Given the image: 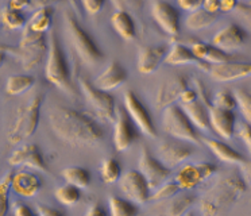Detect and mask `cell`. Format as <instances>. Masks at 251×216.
Listing matches in <instances>:
<instances>
[{"mask_svg":"<svg viewBox=\"0 0 251 216\" xmlns=\"http://www.w3.org/2000/svg\"><path fill=\"white\" fill-rule=\"evenodd\" d=\"M49 126L61 140L72 146H93L103 139L98 122L71 107H54L49 112Z\"/></svg>","mask_w":251,"mask_h":216,"instance_id":"6da1fadb","label":"cell"},{"mask_svg":"<svg viewBox=\"0 0 251 216\" xmlns=\"http://www.w3.org/2000/svg\"><path fill=\"white\" fill-rule=\"evenodd\" d=\"M247 185L238 174H229L219 180L200 200L202 216H220L245 193Z\"/></svg>","mask_w":251,"mask_h":216,"instance_id":"7a4b0ae2","label":"cell"},{"mask_svg":"<svg viewBox=\"0 0 251 216\" xmlns=\"http://www.w3.org/2000/svg\"><path fill=\"white\" fill-rule=\"evenodd\" d=\"M44 96L41 93L34 95L28 102L19 107L17 116L7 133V140L11 145H18L30 138L38 129L41 106Z\"/></svg>","mask_w":251,"mask_h":216,"instance_id":"3957f363","label":"cell"},{"mask_svg":"<svg viewBox=\"0 0 251 216\" xmlns=\"http://www.w3.org/2000/svg\"><path fill=\"white\" fill-rule=\"evenodd\" d=\"M45 76L49 82H51L62 92L69 93V95L75 93L71 80V70H69L62 48L60 46L58 38L54 31H51L50 34V45L48 49Z\"/></svg>","mask_w":251,"mask_h":216,"instance_id":"277c9868","label":"cell"},{"mask_svg":"<svg viewBox=\"0 0 251 216\" xmlns=\"http://www.w3.org/2000/svg\"><path fill=\"white\" fill-rule=\"evenodd\" d=\"M64 18H65L66 31L78 57L87 65H95L98 64L99 61H101L103 52L100 50L98 43L93 41V38L80 26L73 12L65 11Z\"/></svg>","mask_w":251,"mask_h":216,"instance_id":"5b68a950","label":"cell"},{"mask_svg":"<svg viewBox=\"0 0 251 216\" xmlns=\"http://www.w3.org/2000/svg\"><path fill=\"white\" fill-rule=\"evenodd\" d=\"M48 49L49 48L46 45L45 34L25 30L17 48L7 46V48H1V50L19 59V62L23 65L25 69H33L42 61L45 54L48 53Z\"/></svg>","mask_w":251,"mask_h":216,"instance_id":"8992f818","label":"cell"},{"mask_svg":"<svg viewBox=\"0 0 251 216\" xmlns=\"http://www.w3.org/2000/svg\"><path fill=\"white\" fill-rule=\"evenodd\" d=\"M164 130L173 138L178 140H185L191 143H199L200 136L195 126L191 123L182 108L172 104L165 108L164 118H162Z\"/></svg>","mask_w":251,"mask_h":216,"instance_id":"52a82bcc","label":"cell"},{"mask_svg":"<svg viewBox=\"0 0 251 216\" xmlns=\"http://www.w3.org/2000/svg\"><path fill=\"white\" fill-rule=\"evenodd\" d=\"M78 85L84 93V96L89 103V106L93 108L95 113L99 118L105 122H114L116 115V107H115V99L108 92H104L93 86L87 79L78 77Z\"/></svg>","mask_w":251,"mask_h":216,"instance_id":"ba28073f","label":"cell"},{"mask_svg":"<svg viewBox=\"0 0 251 216\" xmlns=\"http://www.w3.org/2000/svg\"><path fill=\"white\" fill-rule=\"evenodd\" d=\"M123 103H125L126 112L134 122V124L138 126L145 135H148L150 138H155L157 130L154 126L151 115L148 111V108L143 106V103L138 99L137 95L132 91H126Z\"/></svg>","mask_w":251,"mask_h":216,"instance_id":"9c48e42d","label":"cell"},{"mask_svg":"<svg viewBox=\"0 0 251 216\" xmlns=\"http://www.w3.org/2000/svg\"><path fill=\"white\" fill-rule=\"evenodd\" d=\"M122 192L131 203L145 204L150 200V187L139 170H128L119 180Z\"/></svg>","mask_w":251,"mask_h":216,"instance_id":"30bf717a","label":"cell"},{"mask_svg":"<svg viewBox=\"0 0 251 216\" xmlns=\"http://www.w3.org/2000/svg\"><path fill=\"white\" fill-rule=\"evenodd\" d=\"M218 167L211 162H199V163H191L181 167L180 172L176 176V184L180 187V189L188 190L197 187L199 184L205 181L207 178L216 173Z\"/></svg>","mask_w":251,"mask_h":216,"instance_id":"8fae6325","label":"cell"},{"mask_svg":"<svg viewBox=\"0 0 251 216\" xmlns=\"http://www.w3.org/2000/svg\"><path fill=\"white\" fill-rule=\"evenodd\" d=\"M139 173L148 181L150 189L159 188L170 176V169L153 157L145 147L139 157Z\"/></svg>","mask_w":251,"mask_h":216,"instance_id":"7c38bea8","label":"cell"},{"mask_svg":"<svg viewBox=\"0 0 251 216\" xmlns=\"http://www.w3.org/2000/svg\"><path fill=\"white\" fill-rule=\"evenodd\" d=\"M138 139V134L135 131V126L130 116L127 115L125 108H116L115 115V126L112 142L115 147L119 151L127 150L130 146Z\"/></svg>","mask_w":251,"mask_h":216,"instance_id":"4fadbf2b","label":"cell"},{"mask_svg":"<svg viewBox=\"0 0 251 216\" xmlns=\"http://www.w3.org/2000/svg\"><path fill=\"white\" fill-rule=\"evenodd\" d=\"M8 162L12 166H28L38 172L48 173V165L45 161L41 149L34 143L23 145L11 153Z\"/></svg>","mask_w":251,"mask_h":216,"instance_id":"5bb4252c","label":"cell"},{"mask_svg":"<svg viewBox=\"0 0 251 216\" xmlns=\"http://www.w3.org/2000/svg\"><path fill=\"white\" fill-rule=\"evenodd\" d=\"M186 88L189 86H188V79L184 75H177L170 80H166L157 91V96H155L157 107L166 108L175 104L177 100H180L181 93Z\"/></svg>","mask_w":251,"mask_h":216,"instance_id":"9a60e30c","label":"cell"},{"mask_svg":"<svg viewBox=\"0 0 251 216\" xmlns=\"http://www.w3.org/2000/svg\"><path fill=\"white\" fill-rule=\"evenodd\" d=\"M209 76L215 81L226 82V81H234L251 76V62H236L228 61L224 64L211 65L208 70Z\"/></svg>","mask_w":251,"mask_h":216,"instance_id":"2e32d148","label":"cell"},{"mask_svg":"<svg viewBox=\"0 0 251 216\" xmlns=\"http://www.w3.org/2000/svg\"><path fill=\"white\" fill-rule=\"evenodd\" d=\"M154 21L158 23V26L169 35H177L180 31V14L176 10V7L166 3V1H155L153 3Z\"/></svg>","mask_w":251,"mask_h":216,"instance_id":"e0dca14e","label":"cell"},{"mask_svg":"<svg viewBox=\"0 0 251 216\" xmlns=\"http://www.w3.org/2000/svg\"><path fill=\"white\" fill-rule=\"evenodd\" d=\"M159 162H162L168 169L177 166L181 162L186 161L193 154L191 146L182 142H164L157 147Z\"/></svg>","mask_w":251,"mask_h":216,"instance_id":"ac0fdd59","label":"cell"},{"mask_svg":"<svg viewBox=\"0 0 251 216\" xmlns=\"http://www.w3.org/2000/svg\"><path fill=\"white\" fill-rule=\"evenodd\" d=\"M195 196L192 194H181L173 196L170 199L161 200L150 208L151 216H182L185 211L193 204Z\"/></svg>","mask_w":251,"mask_h":216,"instance_id":"d6986e66","label":"cell"},{"mask_svg":"<svg viewBox=\"0 0 251 216\" xmlns=\"http://www.w3.org/2000/svg\"><path fill=\"white\" fill-rule=\"evenodd\" d=\"M127 70L118 61H112L111 64L93 80V86L104 92L118 89L127 81Z\"/></svg>","mask_w":251,"mask_h":216,"instance_id":"ffe728a7","label":"cell"},{"mask_svg":"<svg viewBox=\"0 0 251 216\" xmlns=\"http://www.w3.org/2000/svg\"><path fill=\"white\" fill-rule=\"evenodd\" d=\"M246 41V32L238 25L231 23L219 30L212 38V46L220 49L222 52L227 53L235 49H239Z\"/></svg>","mask_w":251,"mask_h":216,"instance_id":"44dd1931","label":"cell"},{"mask_svg":"<svg viewBox=\"0 0 251 216\" xmlns=\"http://www.w3.org/2000/svg\"><path fill=\"white\" fill-rule=\"evenodd\" d=\"M209 124L224 139H229L234 135L235 113L234 111L222 109L218 107L208 108Z\"/></svg>","mask_w":251,"mask_h":216,"instance_id":"7402d4cb","label":"cell"},{"mask_svg":"<svg viewBox=\"0 0 251 216\" xmlns=\"http://www.w3.org/2000/svg\"><path fill=\"white\" fill-rule=\"evenodd\" d=\"M168 50L165 46H146L139 50L137 59L138 70L142 75H150L164 62Z\"/></svg>","mask_w":251,"mask_h":216,"instance_id":"603a6c76","label":"cell"},{"mask_svg":"<svg viewBox=\"0 0 251 216\" xmlns=\"http://www.w3.org/2000/svg\"><path fill=\"white\" fill-rule=\"evenodd\" d=\"M41 187H42V181L37 174L27 172H21L17 174L14 173L11 190H14L19 196L34 197L41 190Z\"/></svg>","mask_w":251,"mask_h":216,"instance_id":"cb8c5ba5","label":"cell"},{"mask_svg":"<svg viewBox=\"0 0 251 216\" xmlns=\"http://www.w3.org/2000/svg\"><path fill=\"white\" fill-rule=\"evenodd\" d=\"M164 62L168 65H173V66L195 64L197 65V66L202 68L205 72H208V70H209V66H211V65L207 64V62H202L200 59H197L191 52V49L186 48L185 45H182V43H175V45L172 46V49L168 52L166 57H165Z\"/></svg>","mask_w":251,"mask_h":216,"instance_id":"d4e9b609","label":"cell"},{"mask_svg":"<svg viewBox=\"0 0 251 216\" xmlns=\"http://www.w3.org/2000/svg\"><path fill=\"white\" fill-rule=\"evenodd\" d=\"M181 108L185 112L188 119L191 120V123L195 126V129L201 130V131L209 130L211 124H209V116H208V108L201 102L196 100L191 104L181 106Z\"/></svg>","mask_w":251,"mask_h":216,"instance_id":"484cf974","label":"cell"},{"mask_svg":"<svg viewBox=\"0 0 251 216\" xmlns=\"http://www.w3.org/2000/svg\"><path fill=\"white\" fill-rule=\"evenodd\" d=\"M204 143L207 145L209 150L212 151L215 156L218 157L220 161L227 162V163H234V165H240L245 162V158L240 154L239 151L232 149L224 142L215 139H204Z\"/></svg>","mask_w":251,"mask_h":216,"instance_id":"4316f807","label":"cell"},{"mask_svg":"<svg viewBox=\"0 0 251 216\" xmlns=\"http://www.w3.org/2000/svg\"><path fill=\"white\" fill-rule=\"evenodd\" d=\"M111 25L115 28V31L126 41H132L135 38L137 30H135L134 19L125 10H118L112 14Z\"/></svg>","mask_w":251,"mask_h":216,"instance_id":"83f0119b","label":"cell"},{"mask_svg":"<svg viewBox=\"0 0 251 216\" xmlns=\"http://www.w3.org/2000/svg\"><path fill=\"white\" fill-rule=\"evenodd\" d=\"M51 19H53V8L49 5H44L38 10H35L33 16L26 23L25 30L45 34L49 31L51 27Z\"/></svg>","mask_w":251,"mask_h":216,"instance_id":"f1b7e54d","label":"cell"},{"mask_svg":"<svg viewBox=\"0 0 251 216\" xmlns=\"http://www.w3.org/2000/svg\"><path fill=\"white\" fill-rule=\"evenodd\" d=\"M62 177L69 185L78 189H85L91 184V173L80 166H68L62 170Z\"/></svg>","mask_w":251,"mask_h":216,"instance_id":"f546056e","label":"cell"},{"mask_svg":"<svg viewBox=\"0 0 251 216\" xmlns=\"http://www.w3.org/2000/svg\"><path fill=\"white\" fill-rule=\"evenodd\" d=\"M35 79L30 75L10 76L6 81V92L10 96H18L34 85Z\"/></svg>","mask_w":251,"mask_h":216,"instance_id":"4dcf8cb0","label":"cell"},{"mask_svg":"<svg viewBox=\"0 0 251 216\" xmlns=\"http://www.w3.org/2000/svg\"><path fill=\"white\" fill-rule=\"evenodd\" d=\"M216 16L218 15L209 14L205 10L200 8L186 16L185 25L191 30H201V28L211 26L213 22L216 21Z\"/></svg>","mask_w":251,"mask_h":216,"instance_id":"1f68e13d","label":"cell"},{"mask_svg":"<svg viewBox=\"0 0 251 216\" xmlns=\"http://www.w3.org/2000/svg\"><path fill=\"white\" fill-rule=\"evenodd\" d=\"M109 212L111 216H137L138 208L130 200L120 197H109Z\"/></svg>","mask_w":251,"mask_h":216,"instance_id":"d6a6232c","label":"cell"},{"mask_svg":"<svg viewBox=\"0 0 251 216\" xmlns=\"http://www.w3.org/2000/svg\"><path fill=\"white\" fill-rule=\"evenodd\" d=\"M100 176L105 184H115L119 181L122 177V169H120L119 162L115 158H105L101 162V167H100Z\"/></svg>","mask_w":251,"mask_h":216,"instance_id":"836d02e7","label":"cell"},{"mask_svg":"<svg viewBox=\"0 0 251 216\" xmlns=\"http://www.w3.org/2000/svg\"><path fill=\"white\" fill-rule=\"evenodd\" d=\"M0 18H1V22L4 23V26L8 27L10 30H18V28L26 27V23H27L22 11L14 10L7 5L0 12Z\"/></svg>","mask_w":251,"mask_h":216,"instance_id":"e575fe53","label":"cell"},{"mask_svg":"<svg viewBox=\"0 0 251 216\" xmlns=\"http://www.w3.org/2000/svg\"><path fill=\"white\" fill-rule=\"evenodd\" d=\"M55 199L60 201L61 204L66 205V207H73L76 205L80 199H81V192L80 189L66 184L64 187L55 189Z\"/></svg>","mask_w":251,"mask_h":216,"instance_id":"d590c367","label":"cell"},{"mask_svg":"<svg viewBox=\"0 0 251 216\" xmlns=\"http://www.w3.org/2000/svg\"><path fill=\"white\" fill-rule=\"evenodd\" d=\"M14 172H7L0 180V216L8 214V194L11 190Z\"/></svg>","mask_w":251,"mask_h":216,"instance_id":"8d00e7d4","label":"cell"},{"mask_svg":"<svg viewBox=\"0 0 251 216\" xmlns=\"http://www.w3.org/2000/svg\"><path fill=\"white\" fill-rule=\"evenodd\" d=\"M234 97L240 113L245 116L247 123L251 124V93L243 89H236L234 92Z\"/></svg>","mask_w":251,"mask_h":216,"instance_id":"74e56055","label":"cell"},{"mask_svg":"<svg viewBox=\"0 0 251 216\" xmlns=\"http://www.w3.org/2000/svg\"><path fill=\"white\" fill-rule=\"evenodd\" d=\"M213 107L222 108V109H228V111H234L236 107V102L232 93L227 91H219L215 93L213 96Z\"/></svg>","mask_w":251,"mask_h":216,"instance_id":"f35d334b","label":"cell"},{"mask_svg":"<svg viewBox=\"0 0 251 216\" xmlns=\"http://www.w3.org/2000/svg\"><path fill=\"white\" fill-rule=\"evenodd\" d=\"M180 190V187L176 184V181L175 183H165L157 189V192L153 196H150V200H153V201H161V200L170 199V197H173V196L178 193Z\"/></svg>","mask_w":251,"mask_h":216,"instance_id":"ab89813d","label":"cell"},{"mask_svg":"<svg viewBox=\"0 0 251 216\" xmlns=\"http://www.w3.org/2000/svg\"><path fill=\"white\" fill-rule=\"evenodd\" d=\"M228 61H232L231 55L222 52L220 49L215 48L212 45H209V48H208L207 50V54H205V57H204V62H207V64L209 65H219L224 64V62H228Z\"/></svg>","mask_w":251,"mask_h":216,"instance_id":"60d3db41","label":"cell"},{"mask_svg":"<svg viewBox=\"0 0 251 216\" xmlns=\"http://www.w3.org/2000/svg\"><path fill=\"white\" fill-rule=\"evenodd\" d=\"M195 85H196L197 99H201V103L207 108L212 107V97H209V93H208L205 85L200 80H197V79L195 80Z\"/></svg>","mask_w":251,"mask_h":216,"instance_id":"b9f144b4","label":"cell"},{"mask_svg":"<svg viewBox=\"0 0 251 216\" xmlns=\"http://www.w3.org/2000/svg\"><path fill=\"white\" fill-rule=\"evenodd\" d=\"M82 7L89 15H96L104 7V1L103 0H84Z\"/></svg>","mask_w":251,"mask_h":216,"instance_id":"7bdbcfd3","label":"cell"},{"mask_svg":"<svg viewBox=\"0 0 251 216\" xmlns=\"http://www.w3.org/2000/svg\"><path fill=\"white\" fill-rule=\"evenodd\" d=\"M240 139L243 140V143L247 147V150L251 153V124L243 123L239 129Z\"/></svg>","mask_w":251,"mask_h":216,"instance_id":"ee69618b","label":"cell"},{"mask_svg":"<svg viewBox=\"0 0 251 216\" xmlns=\"http://www.w3.org/2000/svg\"><path fill=\"white\" fill-rule=\"evenodd\" d=\"M178 5H180V8L192 14V12L201 8L202 1L201 0H178Z\"/></svg>","mask_w":251,"mask_h":216,"instance_id":"f6af8a7d","label":"cell"},{"mask_svg":"<svg viewBox=\"0 0 251 216\" xmlns=\"http://www.w3.org/2000/svg\"><path fill=\"white\" fill-rule=\"evenodd\" d=\"M240 177L245 181L246 185L251 187V161H245L240 163Z\"/></svg>","mask_w":251,"mask_h":216,"instance_id":"bcb514c9","label":"cell"},{"mask_svg":"<svg viewBox=\"0 0 251 216\" xmlns=\"http://www.w3.org/2000/svg\"><path fill=\"white\" fill-rule=\"evenodd\" d=\"M196 100H199V99H197V93L195 89L186 88L185 91L181 93V96H180L181 106H184V104H191V103L196 102Z\"/></svg>","mask_w":251,"mask_h":216,"instance_id":"7dc6e473","label":"cell"},{"mask_svg":"<svg viewBox=\"0 0 251 216\" xmlns=\"http://www.w3.org/2000/svg\"><path fill=\"white\" fill-rule=\"evenodd\" d=\"M37 214L38 216H65L61 211L55 210L53 207H48V205H38Z\"/></svg>","mask_w":251,"mask_h":216,"instance_id":"c3c4849f","label":"cell"},{"mask_svg":"<svg viewBox=\"0 0 251 216\" xmlns=\"http://www.w3.org/2000/svg\"><path fill=\"white\" fill-rule=\"evenodd\" d=\"M201 8L209 14L218 15V12L220 11V1L219 0H205V1H202Z\"/></svg>","mask_w":251,"mask_h":216,"instance_id":"681fc988","label":"cell"},{"mask_svg":"<svg viewBox=\"0 0 251 216\" xmlns=\"http://www.w3.org/2000/svg\"><path fill=\"white\" fill-rule=\"evenodd\" d=\"M14 216H38L35 215L31 208H28L26 204L17 203L14 205Z\"/></svg>","mask_w":251,"mask_h":216,"instance_id":"f907efd6","label":"cell"},{"mask_svg":"<svg viewBox=\"0 0 251 216\" xmlns=\"http://www.w3.org/2000/svg\"><path fill=\"white\" fill-rule=\"evenodd\" d=\"M235 12L240 16V18H243L245 21H247L251 25V7L250 5H247L246 3H239L238 7H236V10Z\"/></svg>","mask_w":251,"mask_h":216,"instance_id":"816d5d0a","label":"cell"},{"mask_svg":"<svg viewBox=\"0 0 251 216\" xmlns=\"http://www.w3.org/2000/svg\"><path fill=\"white\" fill-rule=\"evenodd\" d=\"M238 1H235V0H223V1H220V11H223V12H231V11L236 10V7H238Z\"/></svg>","mask_w":251,"mask_h":216,"instance_id":"f5cc1de1","label":"cell"},{"mask_svg":"<svg viewBox=\"0 0 251 216\" xmlns=\"http://www.w3.org/2000/svg\"><path fill=\"white\" fill-rule=\"evenodd\" d=\"M85 216H107V212L100 204H93L92 207H89Z\"/></svg>","mask_w":251,"mask_h":216,"instance_id":"db71d44e","label":"cell"},{"mask_svg":"<svg viewBox=\"0 0 251 216\" xmlns=\"http://www.w3.org/2000/svg\"><path fill=\"white\" fill-rule=\"evenodd\" d=\"M4 61H6V52L0 49V68H1V65H3Z\"/></svg>","mask_w":251,"mask_h":216,"instance_id":"11a10c76","label":"cell"},{"mask_svg":"<svg viewBox=\"0 0 251 216\" xmlns=\"http://www.w3.org/2000/svg\"><path fill=\"white\" fill-rule=\"evenodd\" d=\"M246 4H247V5H250V7H251V0H250V1H246Z\"/></svg>","mask_w":251,"mask_h":216,"instance_id":"9f6ffc18","label":"cell"},{"mask_svg":"<svg viewBox=\"0 0 251 216\" xmlns=\"http://www.w3.org/2000/svg\"><path fill=\"white\" fill-rule=\"evenodd\" d=\"M182 216H193V215H189V214H188V215H182Z\"/></svg>","mask_w":251,"mask_h":216,"instance_id":"6f0895ef","label":"cell"}]
</instances>
